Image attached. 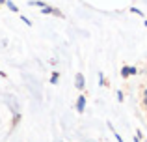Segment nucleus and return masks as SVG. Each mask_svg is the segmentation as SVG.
Instances as JSON below:
<instances>
[{"label": "nucleus", "instance_id": "4", "mask_svg": "<svg viewBox=\"0 0 147 142\" xmlns=\"http://www.w3.org/2000/svg\"><path fill=\"white\" fill-rule=\"evenodd\" d=\"M58 80H60V73H52V77H50V84H56L58 82Z\"/></svg>", "mask_w": 147, "mask_h": 142}, {"label": "nucleus", "instance_id": "1", "mask_svg": "<svg viewBox=\"0 0 147 142\" xmlns=\"http://www.w3.org/2000/svg\"><path fill=\"white\" fill-rule=\"evenodd\" d=\"M136 73H138L136 67H132V66H125V67L121 69V77H123V79H129V77L136 75Z\"/></svg>", "mask_w": 147, "mask_h": 142}, {"label": "nucleus", "instance_id": "5", "mask_svg": "<svg viewBox=\"0 0 147 142\" xmlns=\"http://www.w3.org/2000/svg\"><path fill=\"white\" fill-rule=\"evenodd\" d=\"M6 4H7V7H9V10H11V11H13V13H19V7H17V6H15V4H13V2H9V0H7V2H6Z\"/></svg>", "mask_w": 147, "mask_h": 142}, {"label": "nucleus", "instance_id": "3", "mask_svg": "<svg viewBox=\"0 0 147 142\" xmlns=\"http://www.w3.org/2000/svg\"><path fill=\"white\" fill-rule=\"evenodd\" d=\"M84 84H86L84 75H82V73H76V75H75V86L78 88V90H84Z\"/></svg>", "mask_w": 147, "mask_h": 142}, {"label": "nucleus", "instance_id": "8", "mask_svg": "<svg viewBox=\"0 0 147 142\" xmlns=\"http://www.w3.org/2000/svg\"><path fill=\"white\" fill-rule=\"evenodd\" d=\"M144 97H147V86L144 88Z\"/></svg>", "mask_w": 147, "mask_h": 142}, {"label": "nucleus", "instance_id": "7", "mask_svg": "<svg viewBox=\"0 0 147 142\" xmlns=\"http://www.w3.org/2000/svg\"><path fill=\"white\" fill-rule=\"evenodd\" d=\"M115 95H117L119 101H123V92H119V90H117V92H115Z\"/></svg>", "mask_w": 147, "mask_h": 142}, {"label": "nucleus", "instance_id": "10", "mask_svg": "<svg viewBox=\"0 0 147 142\" xmlns=\"http://www.w3.org/2000/svg\"><path fill=\"white\" fill-rule=\"evenodd\" d=\"M4 2H6V0H0V4H4Z\"/></svg>", "mask_w": 147, "mask_h": 142}, {"label": "nucleus", "instance_id": "9", "mask_svg": "<svg viewBox=\"0 0 147 142\" xmlns=\"http://www.w3.org/2000/svg\"><path fill=\"white\" fill-rule=\"evenodd\" d=\"M144 107L147 109V97H144Z\"/></svg>", "mask_w": 147, "mask_h": 142}, {"label": "nucleus", "instance_id": "11", "mask_svg": "<svg viewBox=\"0 0 147 142\" xmlns=\"http://www.w3.org/2000/svg\"><path fill=\"white\" fill-rule=\"evenodd\" d=\"M145 142H147V140H145Z\"/></svg>", "mask_w": 147, "mask_h": 142}, {"label": "nucleus", "instance_id": "2", "mask_svg": "<svg viewBox=\"0 0 147 142\" xmlns=\"http://www.w3.org/2000/svg\"><path fill=\"white\" fill-rule=\"evenodd\" d=\"M84 109H86V97H84V95H80V97L76 99V112H78V114H84Z\"/></svg>", "mask_w": 147, "mask_h": 142}, {"label": "nucleus", "instance_id": "6", "mask_svg": "<svg viewBox=\"0 0 147 142\" xmlns=\"http://www.w3.org/2000/svg\"><path fill=\"white\" fill-rule=\"evenodd\" d=\"M130 13H136V15H144L140 10H136V7H130Z\"/></svg>", "mask_w": 147, "mask_h": 142}]
</instances>
